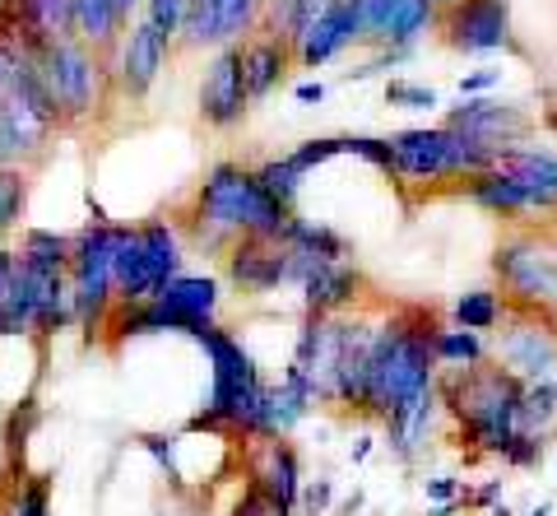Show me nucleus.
<instances>
[{
  "instance_id": "f257e3e1",
  "label": "nucleus",
  "mask_w": 557,
  "mask_h": 516,
  "mask_svg": "<svg viewBox=\"0 0 557 516\" xmlns=\"http://www.w3.org/2000/svg\"><path fill=\"white\" fill-rule=\"evenodd\" d=\"M293 219H298V210L278 205L256 182L251 168L223 159L196 182V192H190V200L182 205L172 223L182 229L186 247H196L205 256H228L237 237H278L284 243Z\"/></svg>"
},
{
  "instance_id": "f03ea898",
  "label": "nucleus",
  "mask_w": 557,
  "mask_h": 516,
  "mask_svg": "<svg viewBox=\"0 0 557 516\" xmlns=\"http://www.w3.org/2000/svg\"><path fill=\"white\" fill-rule=\"evenodd\" d=\"M209 358V395L190 415L186 433H214V438H265V409H270V382L260 372L256 354L242 344L228 325H205L190 335Z\"/></svg>"
},
{
  "instance_id": "7ed1b4c3",
  "label": "nucleus",
  "mask_w": 557,
  "mask_h": 516,
  "mask_svg": "<svg viewBox=\"0 0 557 516\" xmlns=\"http://www.w3.org/2000/svg\"><path fill=\"white\" fill-rule=\"evenodd\" d=\"M442 325V312L432 303H399L376 321V349L368 377V409L362 419H386L399 405L437 391V354L432 335Z\"/></svg>"
},
{
  "instance_id": "20e7f679",
  "label": "nucleus",
  "mask_w": 557,
  "mask_h": 516,
  "mask_svg": "<svg viewBox=\"0 0 557 516\" xmlns=\"http://www.w3.org/2000/svg\"><path fill=\"white\" fill-rule=\"evenodd\" d=\"M437 401L442 415L456 423V438L469 456L502 460L516 442V415H520V382L502 372L493 358L479 368H442L437 372Z\"/></svg>"
},
{
  "instance_id": "39448f33",
  "label": "nucleus",
  "mask_w": 557,
  "mask_h": 516,
  "mask_svg": "<svg viewBox=\"0 0 557 516\" xmlns=\"http://www.w3.org/2000/svg\"><path fill=\"white\" fill-rule=\"evenodd\" d=\"M38 75H42V89L51 98V112H57L61 131L89 126L102 112V98L116 89L112 57L84 47L79 38L38 42Z\"/></svg>"
},
{
  "instance_id": "423d86ee",
  "label": "nucleus",
  "mask_w": 557,
  "mask_h": 516,
  "mask_svg": "<svg viewBox=\"0 0 557 516\" xmlns=\"http://www.w3.org/2000/svg\"><path fill=\"white\" fill-rule=\"evenodd\" d=\"M126 223H112L94 205V219L75 233V251H70V307H75V331L98 335L108 331V317L116 307V251Z\"/></svg>"
},
{
  "instance_id": "0eeeda50",
  "label": "nucleus",
  "mask_w": 557,
  "mask_h": 516,
  "mask_svg": "<svg viewBox=\"0 0 557 516\" xmlns=\"http://www.w3.org/2000/svg\"><path fill=\"white\" fill-rule=\"evenodd\" d=\"M391 145V163H395V182L399 186H437V182H469L487 172L497 159L474 140L446 131V126H409L386 135Z\"/></svg>"
},
{
  "instance_id": "6e6552de",
  "label": "nucleus",
  "mask_w": 557,
  "mask_h": 516,
  "mask_svg": "<svg viewBox=\"0 0 557 516\" xmlns=\"http://www.w3.org/2000/svg\"><path fill=\"white\" fill-rule=\"evenodd\" d=\"M186 266V243L172 219H149V223H126L116 251V303H149L159 298L168 280H177Z\"/></svg>"
},
{
  "instance_id": "1a4fd4ad",
  "label": "nucleus",
  "mask_w": 557,
  "mask_h": 516,
  "mask_svg": "<svg viewBox=\"0 0 557 516\" xmlns=\"http://www.w3.org/2000/svg\"><path fill=\"white\" fill-rule=\"evenodd\" d=\"M493 274L502 298L525 312H544L557 321V256L548 237L539 233H507L493 251Z\"/></svg>"
},
{
  "instance_id": "9d476101",
  "label": "nucleus",
  "mask_w": 557,
  "mask_h": 516,
  "mask_svg": "<svg viewBox=\"0 0 557 516\" xmlns=\"http://www.w3.org/2000/svg\"><path fill=\"white\" fill-rule=\"evenodd\" d=\"M493 364L502 372H511L520 386L553 382L557 377V321L507 303V321H502V331L493 340Z\"/></svg>"
},
{
  "instance_id": "9b49d317",
  "label": "nucleus",
  "mask_w": 557,
  "mask_h": 516,
  "mask_svg": "<svg viewBox=\"0 0 557 516\" xmlns=\"http://www.w3.org/2000/svg\"><path fill=\"white\" fill-rule=\"evenodd\" d=\"M437 33L460 57H520L511 28V0H456L437 14Z\"/></svg>"
},
{
  "instance_id": "f8f14e48",
  "label": "nucleus",
  "mask_w": 557,
  "mask_h": 516,
  "mask_svg": "<svg viewBox=\"0 0 557 516\" xmlns=\"http://www.w3.org/2000/svg\"><path fill=\"white\" fill-rule=\"evenodd\" d=\"M446 131L465 135V140H474L479 149H487L493 159L502 153H511L520 145H530L534 135V112L525 102H502V98H460L456 108H446Z\"/></svg>"
},
{
  "instance_id": "ddd939ff",
  "label": "nucleus",
  "mask_w": 557,
  "mask_h": 516,
  "mask_svg": "<svg viewBox=\"0 0 557 516\" xmlns=\"http://www.w3.org/2000/svg\"><path fill=\"white\" fill-rule=\"evenodd\" d=\"M270 0H186V24L177 51H205V47H237L265 20Z\"/></svg>"
},
{
  "instance_id": "4468645a",
  "label": "nucleus",
  "mask_w": 557,
  "mask_h": 516,
  "mask_svg": "<svg viewBox=\"0 0 557 516\" xmlns=\"http://www.w3.org/2000/svg\"><path fill=\"white\" fill-rule=\"evenodd\" d=\"M177 57V47H172L168 38L153 24L135 20L126 28V38H121V47L112 51V79H116V94L131 98V102H145L149 89L163 79L168 61Z\"/></svg>"
},
{
  "instance_id": "2eb2a0df",
  "label": "nucleus",
  "mask_w": 557,
  "mask_h": 516,
  "mask_svg": "<svg viewBox=\"0 0 557 516\" xmlns=\"http://www.w3.org/2000/svg\"><path fill=\"white\" fill-rule=\"evenodd\" d=\"M196 108H200V122L209 131H237L247 122L251 98H247V79H242V51L237 47H219L214 61L205 65Z\"/></svg>"
},
{
  "instance_id": "dca6fc26",
  "label": "nucleus",
  "mask_w": 557,
  "mask_h": 516,
  "mask_svg": "<svg viewBox=\"0 0 557 516\" xmlns=\"http://www.w3.org/2000/svg\"><path fill=\"white\" fill-rule=\"evenodd\" d=\"M223 280L247 298L284 288L288 284V243H278V237H237L228 256H223Z\"/></svg>"
},
{
  "instance_id": "f3484780",
  "label": "nucleus",
  "mask_w": 557,
  "mask_h": 516,
  "mask_svg": "<svg viewBox=\"0 0 557 516\" xmlns=\"http://www.w3.org/2000/svg\"><path fill=\"white\" fill-rule=\"evenodd\" d=\"M247 484H256L265 497H274L278 507H288L298 516V497H302V456L288 438H256L247 442Z\"/></svg>"
},
{
  "instance_id": "a211bd4d",
  "label": "nucleus",
  "mask_w": 557,
  "mask_h": 516,
  "mask_svg": "<svg viewBox=\"0 0 557 516\" xmlns=\"http://www.w3.org/2000/svg\"><path fill=\"white\" fill-rule=\"evenodd\" d=\"M61 135L57 116L33 102H0V168H38Z\"/></svg>"
},
{
  "instance_id": "6ab92c4d",
  "label": "nucleus",
  "mask_w": 557,
  "mask_h": 516,
  "mask_svg": "<svg viewBox=\"0 0 557 516\" xmlns=\"http://www.w3.org/2000/svg\"><path fill=\"white\" fill-rule=\"evenodd\" d=\"M376 321L368 312L344 317V354H339V382H335V409L358 415L368 409V377H372V349H376Z\"/></svg>"
},
{
  "instance_id": "aec40b11",
  "label": "nucleus",
  "mask_w": 557,
  "mask_h": 516,
  "mask_svg": "<svg viewBox=\"0 0 557 516\" xmlns=\"http://www.w3.org/2000/svg\"><path fill=\"white\" fill-rule=\"evenodd\" d=\"M298 288L307 317H348L358 312V303L368 298L372 284L358 261H335V266H317Z\"/></svg>"
},
{
  "instance_id": "412c9836",
  "label": "nucleus",
  "mask_w": 557,
  "mask_h": 516,
  "mask_svg": "<svg viewBox=\"0 0 557 516\" xmlns=\"http://www.w3.org/2000/svg\"><path fill=\"white\" fill-rule=\"evenodd\" d=\"M442 419H446V415H442L437 391H428V395H418V401L399 405L395 415L381 419V428H386V452H391L405 470H413L418 460L432 452V438H437V423H442Z\"/></svg>"
},
{
  "instance_id": "4be33fe9",
  "label": "nucleus",
  "mask_w": 557,
  "mask_h": 516,
  "mask_svg": "<svg viewBox=\"0 0 557 516\" xmlns=\"http://www.w3.org/2000/svg\"><path fill=\"white\" fill-rule=\"evenodd\" d=\"M358 42H362L358 5L354 0H330V10L307 28V38L298 42V51H293V61H298L302 71H321V65L339 61L344 51L358 47Z\"/></svg>"
},
{
  "instance_id": "5701e85b",
  "label": "nucleus",
  "mask_w": 557,
  "mask_h": 516,
  "mask_svg": "<svg viewBox=\"0 0 557 516\" xmlns=\"http://www.w3.org/2000/svg\"><path fill=\"white\" fill-rule=\"evenodd\" d=\"M237 51H242V79H247L251 102H265L278 84L288 79V65H298L293 61V47L278 42L265 28H256L247 42H237Z\"/></svg>"
},
{
  "instance_id": "b1692460",
  "label": "nucleus",
  "mask_w": 557,
  "mask_h": 516,
  "mask_svg": "<svg viewBox=\"0 0 557 516\" xmlns=\"http://www.w3.org/2000/svg\"><path fill=\"white\" fill-rule=\"evenodd\" d=\"M502 172H511L520 192L530 200V214H553L557 210V153L539 145H520L497 159Z\"/></svg>"
},
{
  "instance_id": "393cba45",
  "label": "nucleus",
  "mask_w": 557,
  "mask_h": 516,
  "mask_svg": "<svg viewBox=\"0 0 557 516\" xmlns=\"http://www.w3.org/2000/svg\"><path fill=\"white\" fill-rule=\"evenodd\" d=\"M460 196L469 205H479V210L497 214V219H525L530 214V200H525V192H520V182L511 177V172H502L497 163L487 172H479V177H469L460 186Z\"/></svg>"
},
{
  "instance_id": "a878e982",
  "label": "nucleus",
  "mask_w": 557,
  "mask_h": 516,
  "mask_svg": "<svg viewBox=\"0 0 557 516\" xmlns=\"http://www.w3.org/2000/svg\"><path fill=\"white\" fill-rule=\"evenodd\" d=\"M432 28H437V5H432V0H395V10L386 14V24L376 28V38L368 47L413 51Z\"/></svg>"
},
{
  "instance_id": "bb28decb",
  "label": "nucleus",
  "mask_w": 557,
  "mask_h": 516,
  "mask_svg": "<svg viewBox=\"0 0 557 516\" xmlns=\"http://www.w3.org/2000/svg\"><path fill=\"white\" fill-rule=\"evenodd\" d=\"M70 10H75V38L102 51V57H112L126 38V20H121L116 0H70Z\"/></svg>"
},
{
  "instance_id": "cd10ccee",
  "label": "nucleus",
  "mask_w": 557,
  "mask_h": 516,
  "mask_svg": "<svg viewBox=\"0 0 557 516\" xmlns=\"http://www.w3.org/2000/svg\"><path fill=\"white\" fill-rule=\"evenodd\" d=\"M0 10H10L33 42L75 38V10H70V0H0Z\"/></svg>"
},
{
  "instance_id": "c85d7f7f",
  "label": "nucleus",
  "mask_w": 557,
  "mask_h": 516,
  "mask_svg": "<svg viewBox=\"0 0 557 516\" xmlns=\"http://www.w3.org/2000/svg\"><path fill=\"white\" fill-rule=\"evenodd\" d=\"M70 251H75V233H57V229H24L20 247H14V256L28 270H42V274H65Z\"/></svg>"
},
{
  "instance_id": "c756f323",
  "label": "nucleus",
  "mask_w": 557,
  "mask_h": 516,
  "mask_svg": "<svg viewBox=\"0 0 557 516\" xmlns=\"http://www.w3.org/2000/svg\"><path fill=\"white\" fill-rule=\"evenodd\" d=\"M284 243H288L293 251H307L311 261H321V266L354 261V247H348V237L335 233L330 223H317V219H293L288 233H284Z\"/></svg>"
},
{
  "instance_id": "7c9ffc66",
  "label": "nucleus",
  "mask_w": 557,
  "mask_h": 516,
  "mask_svg": "<svg viewBox=\"0 0 557 516\" xmlns=\"http://www.w3.org/2000/svg\"><path fill=\"white\" fill-rule=\"evenodd\" d=\"M325 10H330V0H270L260 28L274 33L278 42H288L293 51H298V42L307 38V28L317 24Z\"/></svg>"
},
{
  "instance_id": "2f4dec72",
  "label": "nucleus",
  "mask_w": 557,
  "mask_h": 516,
  "mask_svg": "<svg viewBox=\"0 0 557 516\" xmlns=\"http://www.w3.org/2000/svg\"><path fill=\"white\" fill-rule=\"evenodd\" d=\"M432 354H437V368H479L493 358V344H487V335H479V331L442 321L437 335H432Z\"/></svg>"
},
{
  "instance_id": "473e14b6",
  "label": "nucleus",
  "mask_w": 557,
  "mask_h": 516,
  "mask_svg": "<svg viewBox=\"0 0 557 516\" xmlns=\"http://www.w3.org/2000/svg\"><path fill=\"white\" fill-rule=\"evenodd\" d=\"M516 428H520V433H530V438H544V442L557 438V377H553V382L520 386Z\"/></svg>"
},
{
  "instance_id": "72a5a7b5",
  "label": "nucleus",
  "mask_w": 557,
  "mask_h": 516,
  "mask_svg": "<svg viewBox=\"0 0 557 516\" xmlns=\"http://www.w3.org/2000/svg\"><path fill=\"white\" fill-rule=\"evenodd\" d=\"M507 321V298L497 294V288H469L450 303V325H465V331H497V325Z\"/></svg>"
},
{
  "instance_id": "f704fd0d",
  "label": "nucleus",
  "mask_w": 557,
  "mask_h": 516,
  "mask_svg": "<svg viewBox=\"0 0 557 516\" xmlns=\"http://www.w3.org/2000/svg\"><path fill=\"white\" fill-rule=\"evenodd\" d=\"M28 192H33V172L28 168H0V237L24 229Z\"/></svg>"
},
{
  "instance_id": "c9c22d12",
  "label": "nucleus",
  "mask_w": 557,
  "mask_h": 516,
  "mask_svg": "<svg viewBox=\"0 0 557 516\" xmlns=\"http://www.w3.org/2000/svg\"><path fill=\"white\" fill-rule=\"evenodd\" d=\"M251 172H256V182L265 186V192H270L278 205H288V210L298 205L302 186H307V172H298L288 159H265V163H256Z\"/></svg>"
},
{
  "instance_id": "e433bc0d",
  "label": "nucleus",
  "mask_w": 557,
  "mask_h": 516,
  "mask_svg": "<svg viewBox=\"0 0 557 516\" xmlns=\"http://www.w3.org/2000/svg\"><path fill=\"white\" fill-rule=\"evenodd\" d=\"M0 516H51V475H28L0 503Z\"/></svg>"
},
{
  "instance_id": "4c0bfd02",
  "label": "nucleus",
  "mask_w": 557,
  "mask_h": 516,
  "mask_svg": "<svg viewBox=\"0 0 557 516\" xmlns=\"http://www.w3.org/2000/svg\"><path fill=\"white\" fill-rule=\"evenodd\" d=\"M386 108H399V112H432V108H442V94L432 89V84L391 79V84H386Z\"/></svg>"
},
{
  "instance_id": "58836bf2",
  "label": "nucleus",
  "mask_w": 557,
  "mask_h": 516,
  "mask_svg": "<svg viewBox=\"0 0 557 516\" xmlns=\"http://www.w3.org/2000/svg\"><path fill=\"white\" fill-rule=\"evenodd\" d=\"M139 20L153 24V28H159L172 47H177V38H182V24H186V0H145V10H139Z\"/></svg>"
},
{
  "instance_id": "ea45409f",
  "label": "nucleus",
  "mask_w": 557,
  "mask_h": 516,
  "mask_svg": "<svg viewBox=\"0 0 557 516\" xmlns=\"http://www.w3.org/2000/svg\"><path fill=\"white\" fill-rule=\"evenodd\" d=\"M339 153H344V135H317V140H302L298 149H288L284 159L298 172H311V168H321L330 159H339Z\"/></svg>"
},
{
  "instance_id": "a19ab883",
  "label": "nucleus",
  "mask_w": 557,
  "mask_h": 516,
  "mask_svg": "<svg viewBox=\"0 0 557 516\" xmlns=\"http://www.w3.org/2000/svg\"><path fill=\"white\" fill-rule=\"evenodd\" d=\"M344 153H354V159L372 163L376 172H386V177L395 182V163H391V145H386V135H344Z\"/></svg>"
},
{
  "instance_id": "79ce46f5",
  "label": "nucleus",
  "mask_w": 557,
  "mask_h": 516,
  "mask_svg": "<svg viewBox=\"0 0 557 516\" xmlns=\"http://www.w3.org/2000/svg\"><path fill=\"white\" fill-rule=\"evenodd\" d=\"M548 456V442L544 438H530V433H516V442L507 446V456H502V466L507 470H539Z\"/></svg>"
},
{
  "instance_id": "37998d69",
  "label": "nucleus",
  "mask_w": 557,
  "mask_h": 516,
  "mask_svg": "<svg viewBox=\"0 0 557 516\" xmlns=\"http://www.w3.org/2000/svg\"><path fill=\"white\" fill-rule=\"evenodd\" d=\"M335 497H339V489H335V479H330V475L307 479L302 497H298V516H325L330 507H335Z\"/></svg>"
},
{
  "instance_id": "c03bdc74",
  "label": "nucleus",
  "mask_w": 557,
  "mask_h": 516,
  "mask_svg": "<svg viewBox=\"0 0 557 516\" xmlns=\"http://www.w3.org/2000/svg\"><path fill=\"white\" fill-rule=\"evenodd\" d=\"M497 503H507V484H502V479H483V484L460 493V512H483L487 516Z\"/></svg>"
},
{
  "instance_id": "a18cd8bd",
  "label": "nucleus",
  "mask_w": 557,
  "mask_h": 516,
  "mask_svg": "<svg viewBox=\"0 0 557 516\" xmlns=\"http://www.w3.org/2000/svg\"><path fill=\"white\" fill-rule=\"evenodd\" d=\"M233 516H293V512H288V507H278L274 497H265L256 484H242V497H237Z\"/></svg>"
},
{
  "instance_id": "49530a36",
  "label": "nucleus",
  "mask_w": 557,
  "mask_h": 516,
  "mask_svg": "<svg viewBox=\"0 0 557 516\" xmlns=\"http://www.w3.org/2000/svg\"><path fill=\"white\" fill-rule=\"evenodd\" d=\"M423 493H428V507H446V503H460L465 484L456 475H428L423 479Z\"/></svg>"
},
{
  "instance_id": "de8ad7c7",
  "label": "nucleus",
  "mask_w": 557,
  "mask_h": 516,
  "mask_svg": "<svg viewBox=\"0 0 557 516\" xmlns=\"http://www.w3.org/2000/svg\"><path fill=\"white\" fill-rule=\"evenodd\" d=\"M358 5V20H362V42L376 38V28L386 24V14L395 10V0H354Z\"/></svg>"
},
{
  "instance_id": "09e8293b",
  "label": "nucleus",
  "mask_w": 557,
  "mask_h": 516,
  "mask_svg": "<svg viewBox=\"0 0 557 516\" xmlns=\"http://www.w3.org/2000/svg\"><path fill=\"white\" fill-rule=\"evenodd\" d=\"M497 84H502V71H497V65H483V71L460 75V98H487Z\"/></svg>"
},
{
  "instance_id": "8fccbe9b",
  "label": "nucleus",
  "mask_w": 557,
  "mask_h": 516,
  "mask_svg": "<svg viewBox=\"0 0 557 516\" xmlns=\"http://www.w3.org/2000/svg\"><path fill=\"white\" fill-rule=\"evenodd\" d=\"M325 94H330V89H325L321 79H302L298 89H293V98H298L302 108H311V102H325Z\"/></svg>"
},
{
  "instance_id": "3c124183",
  "label": "nucleus",
  "mask_w": 557,
  "mask_h": 516,
  "mask_svg": "<svg viewBox=\"0 0 557 516\" xmlns=\"http://www.w3.org/2000/svg\"><path fill=\"white\" fill-rule=\"evenodd\" d=\"M376 452V438H368V433H362L358 442H354V452H348V460H354V466H362V460H368Z\"/></svg>"
},
{
  "instance_id": "603ef678",
  "label": "nucleus",
  "mask_w": 557,
  "mask_h": 516,
  "mask_svg": "<svg viewBox=\"0 0 557 516\" xmlns=\"http://www.w3.org/2000/svg\"><path fill=\"white\" fill-rule=\"evenodd\" d=\"M362 507H368V497H362V489H354V493H348L344 503H339V516H358Z\"/></svg>"
},
{
  "instance_id": "864d4df0",
  "label": "nucleus",
  "mask_w": 557,
  "mask_h": 516,
  "mask_svg": "<svg viewBox=\"0 0 557 516\" xmlns=\"http://www.w3.org/2000/svg\"><path fill=\"white\" fill-rule=\"evenodd\" d=\"M116 10H121V20H126V28L139 20V10H145V0H116Z\"/></svg>"
},
{
  "instance_id": "5fc2aeb1",
  "label": "nucleus",
  "mask_w": 557,
  "mask_h": 516,
  "mask_svg": "<svg viewBox=\"0 0 557 516\" xmlns=\"http://www.w3.org/2000/svg\"><path fill=\"white\" fill-rule=\"evenodd\" d=\"M525 516H553V503H548V497H544V503H539V507H530Z\"/></svg>"
},
{
  "instance_id": "6e6d98bb",
  "label": "nucleus",
  "mask_w": 557,
  "mask_h": 516,
  "mask_svg": "<svg viewBox=\"0 0 557 516\" xmlns=\"http://www.w3.org/2000/svg\"><path fill=\"white\" fill-rule=\"evenodd\" d=\"M487 516H516V512H511L507 503H497V507H493V512H487Z\"/></svg>"
},
{
  "instance_id": "4d7b16f0",
  "label": "nucleus",
  "mask_w": 557,
  "mask_h": 516,
  "mask_svg": "<svg viewBox=\"0 0 557 516\" xmlns=\"http://www.w3.org/2000/svg\"><path fill=\"white\" fill-rule=\"evenodd\" d=\"M432 5H437V14H442L446 5H456V0H432Z\"/></svg>"
},
{
  "instance_id": "13d9d810",
  "label": "nucleus",
  "mask_w": 557,
  "mask_h": 516,
  "mask_svg": "<svg viewBox=\"0 0 557 516\" xmlns=\"http://www.w3.org/2000/svg\"><path fill=\"white\" fill-rule=\"evenodd\" d=\"M548 247H553V256H557V233H548Z\"/></svg>"
}]
</instances>
